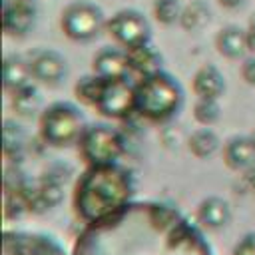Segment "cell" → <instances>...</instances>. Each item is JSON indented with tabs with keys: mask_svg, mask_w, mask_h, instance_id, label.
I'll use <instances>...</instances> for the list:
<instances>
[{
	"mask_svg": "<svg viewBox=\"0 0 255 255\" xmlns=\"http://www.w3.org/2000/svg\"><path fill=\"white\" fill-rule=\"evenodd\" d=\"M102 84H104V78H100L96 74L94 76H86L76 84V96L82 102L96 106V102L100 98V92H102Z\"/></svg>",
	"mask_w": 255,
	"mask_h": 255,
	"instance_id": "obj_20",
	"label": "cell"
},
{
	"mask_svg": "<svg viewBox=\"0 0 255 255\" xmlns=\"http://www.w3.org/2000/svg\"><path fill=\"white\" fill-rule=\"evenodd\" d=\"M215 48L221 56L229 58V60H239L245 56V52L249 50L247 46V30L235 26V24H229V26H223L217 36H215Z\"/></svg>",
	"mask_w": 255,
	"mask_h": 255,
	"instance_id": "obj_11",
	"label": "cell"
},
{
	"mask_svg": "<svg viewBox=\"0 0 255 255\" xmlns=\"http://www.w3.org/2000/svg\"><path fill=\"white\" fill-rule=\"evenodd\" d=\"M251 141H253V145H255V131L251 133Z\"/></svg>",
	"mask_w": 255,
	"mask_h": 255,
	"instance_id": "obj_29",
	"label": "cell"
},
{
	"mask_svg": "<svg viewBox=\"0 0 255 255\" xmlns=\"http://www.w3.org/2000/svg\"><path fill=\"white\" fill-rule=\"evenodd\" d=\"M12 94H14L12 96V108L16 114H20L24 118H32V116H36V112H40L42 98L34 86L26 84V86L14 90Z\"/></svg>",
	"mask_w": 255,
	"mask_h": 255,
	"instance_id": "obj_17",
	"label": "cell"
},
{
	"mask_svg": "<svg viewBox=\"0 0 255 255\" xmlns=\"http://www.w3.org/2000/svg\"><path fill=\"white\" fill-rule=\"evenodd\" d=\"M197 219L207 229H223L231 221V207L223 197L209 195L197 207Z\"/></svg>",
	"mask_w": 255,
	"mask_h": 255,
	"instance_id": "obj_10",
	"label": "cell"
},
{
	"mask_svg": "<svg viewBox=\"0 0 255 255\" xmlns=\"http://www.w3.org/2000/svg\"><path fill=\"white\" fill-rule=\"evenodd\" d=\"M193 118L201 124V126H213L215 122H219L221 118V108L217 104V100H207V98H199L193 106Z\"/></svg>",
	"mask_w": 255,
	"mask_h": 255,
	"instance_id": "obj_19",
	"label": "cell"
},
{
	"mask_svg": "<svg viewBox=\"0 0 255 255\" xmlns=\"http://www.w3.org/2000/svg\"><path fill=\"white\" fill-rule=\"evenodd\" d=\"M181 4L179 0H155L153 2V14L157 18V22L165 24V26H171L175 22H179L181 18Z\"/></svg>",
	"mask_w": 255,
	"mask_h": 255,
	"instance_id": "obj_21",
	"label": "cell"
},
{
	"mask_svg": "<svg viewBox=\"0 0 255 255\" xmlns=\"http://www.w3.org/2000/svg\"><path fill=\"white\" fill-rule=\"evenodd\" d=\"M245 183H247V187H249V189H253V191H255V163H253L251 167H247V169H245Z\"/></svg>",
	"mask_w": 255,
	"mask_h": 255,
	"instance_id": "obj_27",
	"label": "cell"
},
{
	"mask_svg": "<svg viewBox=\"0 0 255 255\" xmlns=\"http://www.w3.org/2000/svg\"><path fill=\"white\" fill-rule=\"evenodd\" d=\"M233 255H255V233L243 235V237L235 243Z\"/></svg>",
	"mask_w": 255,
	"mask_h": 255,
	"instance_id": "obj_24",
	"label": "cell"
},
{
	"mask_svg": "<svg viewBox=\"0 0 255 255\" xmlns=\"http://www.w3.org/2000/svg\"><path fill=\"white\" fill-rule=\"evenodd\" d=\"M193 92L197 94V98L217 100L225 92V76L217 66L205 64L193 76Z\"/></svg>",
	"mask_w": 255,
	"mask_h": 255,
	"instance_id": "obj_12",
	"label": "cell"
},
{
	"mask_svg": "<svg viewBox=\"0 0 255 255\" xmlns=\"http://www.w3.org/2000/svg\"><path fill=\"white\" fill-rule=\"evenodd\" d=\"M137 102V88L128 84L126 78L120 80H104L100 98L96 108L110 118H124L135 108Z\"/></svg>",
	"mask_w": 255,
	"mask_h": 255,
	"instance_id": "obj_6",
	"label": "cell"
},
{
	"mask_svg": "<svg viewBox=\"0 0 255 255\" xmlns=\"http://www.w3.org/2000/svg\"><path fill=\"white\" fill-rule=\"evenodd\" d=\"M183 104V90L175 78L165 72H157L153 76L143 78L137 86V102L135 108L139 114L151 120H167Z\"/></svg>",
	"mask_w": 255,
	"mask_h": 255,
	"instance_id": "obj_1",
	"label": "cell"
},
{
	"mask_svg": "<svg viewBox=\"0 0 255 255\" xmlns=\"http://www.w3.org/2000/svg\"><path fill=\"white\" fill-rule=\"evenodd\" d=\"M36 22L34 6H22L8 2L4 4V30L8 36H26Z\"/></svg>",
	"mask_w": 255,
	"mask_h": 255,
	"instance_id": "obj_13",
	"label": "cell"
},
{
	"mask_svg": "<svg viewBox=\"0 0 255 255\" xmlns=\"http://www.w3.org/2000/svg\"><path fill=\"white\" fill-rule=\"evenodd\" d=\"M92 68H94V74L104 78V80L126 78L128 72L131 70L128 50L124 52V50H118V48H104L94 56Z\"/></svg>",
	"mask_w": 255,
	"mask_h": 255,
	"instance_id": "obj_8",
	"label": "cell"
},
{
	"mask_svg": "<svg viewBox=\"0 0 255 255\" xmlns=\"http://www.w3.org/2000/svg\"><path fill=\"white\" fill-rule=\"evenodd\" d=\"M64 193H62V185L54 179V177H46L42 183H40V199H42V205L44 207H52V205H58L62 201Z\"/></svg>",
	"mask_w": 255,
	"mask_h": 255,
	"instance_id": "obj_22",
	"label": "cell"
},
{
	"mask_svg": "<svg viewBox=\"0 0 255 255\" xmlns=\"http://www.w3.org/2000/svg\"><path fill=\"white\" fill-rule=\"evenodd\" d=\"M80 149H82V155L90 163L110 165L112 161H116L122 155L124 139L110 126L98 124V126L86 128V131L80 137Z\"/></svg>",
	"mask_w": 255,
	"mask_h": 255,
	"instance_id": "obj_4",
	"label": "cell"
},
{
	"mask_svg": "<svg viewBox=\"0 0 255 255\" xmlns=\"http://www.w3.org/2000/svg\"><path fill=\"white\" fill-rule=\"evenodd\" d=\"M128 56H129L131 70L139 72L143 78L161 72V54L149 42L147 44H139L135 48H129L128 50Z\"/></svg>",
	"mask_w": 255,
	"mask_h": 255,
	"instance_id": "obj_14",
	"label": "cell"
},
{
	"mask_svg": "<svg viewBox=\"0 0 255 255\" xmlns=\"http://www.w3.org/2000/svg\"><path fill=\"white\" fill-rule=\"evenodd\" d=\"M223 159L227 167L241 171L255 163V145L251 141V135H233L227 139L223 147Z\"/></svg>",
	"mask_w": 255,
	"mask_h": 255,
	"instance_id": "obj_9",
	"label": "cell"
},
{
	"mask_svg": "<svg viewBox=\"0 0 255 255\" xmlns=\"http://www.w3.org/2000/svg\"><path fill=\"white\" fill-rule=\"evenodd\" d=\"M42 135L46 141L54 145H68L82 137L86 131L84 128V114L70 102L52 104L40 120Z\"/></svg>",
	"mask_w": 255,
	"mask_h": 255,
	"instance_id": "obj_2",
	"label": "cell"
},
{
	"mask_svg": "<svg viewBox=\"0 0 255 255\" xmlns=\"http://www.w3.org/2000/svg\"><path fill=\"white\" fill-rule=\"evenodd\" d=\"M209 18H211V12H209L207 4L195 0V2H191V4H187L183 8L179 24L187 32H197V30H201V28H205L209 24Z\"/></svg>",
	"mask_w": 255,
	"mask_h": 255,
	"instance_id": "obj_18",
	"label": "cell"
},
{
	"mask_svg": "<svg viewBox=\"0 0 255 255\" xmlns=\"http://www.w3.org/2000/svg\"><path fill=\"white\" fill-rule=\"evenodd\" d=\"M247 46L255 54V18L249 22V28H247Z\"/></svg>",
	"mask_w": 255,
	"mask_h": 255,
	"instance_id": "obj_26",
	"label": "cell"
},
{
	"mask_svg": "<svg viewBox=\"0 0 255 255\" xmlns=\"http://www.w3.org/2000/svg\"><path fill=\"white\" fill-rule=\"evenodd\" d=\"M241 76L249 86H255V54L245 58L241 64Z\"/></svg>",
	"mask_w": 255,
	"mask_h": 255,
	"instance_id": "obj_25",
	"label": "cell"
},
{
	"mask_svg": "<svg viewBox=\"0 0 255 255\" xmlns=\"http://www.w3.org/2000/svg\"><path fill=\"white\" fill-rule=\"evenodd\" d=\"M106 28L112 34V38L128 50L135 48L139 44H147L151 38L149 20L139 10H133V8H126V10L116 12L108 20Z\"/></svg>",
	"mask_w": 255,
	"mask_h": 255,
	"instance_id": "obj_5",
	"label": "cell"
},
{
	"mask_svg": "<svg viewBox=\"0 0 255 255\" xmlns=\"http://www.w3.org/2000/svg\"><path fill=\"white\" fill-rule=\"evenodd\" d=\"M60 26L68 38L76 42H90L100 36L108 22L100 6L92 2H74L62 10Z\"/></svg>",
	"mask_w": 255,
	"mask_h": 255,
	"instance_id": "obj_3",
	"label": "cell"
},
{
	"mask_svg": "<svg viewBox=\"0 0 255 255\" xmlns=\"http://www.w3.org/2000/svg\"><path fill=\"white\" fill-rule=\"evenodd\" d=\"M30 66H32V76L44 84H58L64 80L66 72H68V64L66 58L56 52V50H38L32 58H30Z\"/></svg>",
	"mask_w": 255,
	"mask_h": 255,
	"instance_id": "obj_7",
	"label": "cell"
},
{
	"mask_svg": "<svg viewBox=\"0 0 255 255\" xmlns=\"http://www.w3.org/2000/svg\"><path fill=\"white\" fill-rule=\"evenodd\" d=\"M219 137H217V133L211 129V128H199V129H195L189 137H187V147H189V151L195 155V157H199V159H203V157H209V155H213L217 149H219Z\"/></svg>",
	"mask_w": 255,
	"mask_h": 255,
	"instance_id": "obj_16",
	"label": "cell"
},
{
	"mask_svg": "<svg viewBox=\"0 0 255 255\" xmlns=\"http://www.w3.org/2000/svg\"><path fill=\"white\" fill-rule=\"evenodd\" d=\"M241 2H243V0H219V4L225 6V8H237Z\"/></svg>",
	"mask_w": 255,
	"mask_h": 255,
	"instance_id": "obj_28",
	"label": "cell"
},
{
	"mask_svg": "<svg viewBox=\"0 0 255 255\" xmlns=\"http://www.w3.org/2000/svg\"><path fill=\"white\" fill-rule=\"evenodd\" d=\"M2 76H4V86L8 90H18L26 84H30V76H32V66L30 60H26L20 54H8L4 58V68H2Z\"/></svg>",
	"mask_w": 255,
	"mask_h": 255,
	"instance_id": "obj_15",
	"label": "cell"
},
{
	"mask_svg": "<svg viewBox=\"0 0 255 255\" xmlns=\"http://www.w3.org/2000/svg\"><path fill=\"white\" fill-rule=\"evenodd\" d=\"M22 143H24V131H22V128L18 124H14V122H6L4 124V149H6V153H10L12 149L14 151L20 149Z\"/></svg>",
	"mask_w": 255,
	"mask_h": 255,
	"instance_id": "obj_23",
	"label": "cell"
}]
</instances>
